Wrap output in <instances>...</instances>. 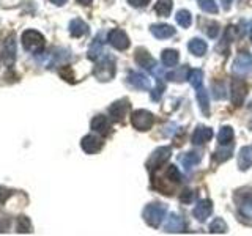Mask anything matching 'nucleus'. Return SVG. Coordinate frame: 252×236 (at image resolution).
<instances>
[{"label":"nucleus","instance_id":"obj_19","mask_svg":"<svg viewBox=\"0 0 252 236\" xmlns=\"http://www.w3.org/2000/svg\"><path fill=\"white\" fill-rule=\"evenodd\" d=\"M252 165V148L243 147L238 154V167L240 170H248Z\"/></svg>","mask_w":252,"mask_h":236},{"label":"nucleus","instance_id":"obj_26","mask_svg":"<svg viewBox=\"0 0 252 236\" xmlns=\"http://www.w3.org/2000/svg\"><path fill=\"white\" fill-rule=\"evenodd\" d=\"M189 71L191 69L185 65V66H181V69H175V71H172V73L165 74V79L170 82H185L189 76Z\"/></svg>","mask_w":252,"mask_h":236},{"label":"nucleus","instance_id":"obj_5","mask_svg":"<svg viewBox=\"0 0 252 236\" xmlns=\"http://www.w3.org/2000/svg\"><path fill=\"white\" fill-rule=\"evenodd\" d=\"M172 154V149L169 147H159L158 149H155L153 154L150 156V159L147 161V169L148 170H156L159 169L161 165H164L169 161V157Z\"/></svg>","mask_w":252,"mask_h":236},{"label":"nucleus","instance_id":"obj_22","mask_svg":"<svg viewBox=\"0 0 252 236\" xmlns=\"http://www.w3.org/2000/svg\"><path fill=\"white\" fill-rule=\"evenodd\" d=\"M87 30H89V26L82 21V19H73L69 22V33L71 36L74 38H81L87 33Z\"/></svg>","mask_w":252,"mask_h":236},{"label":"nucleus","instance_id":"obj_38","mask_svg":"<svg viewBox=\"0 0 252 236\" xmlns=\"http://www.w3.org/2000/svg\"><path fill=\"white\" fill-rule=\"evenodd\" d=\"M192 200H194V192H192V191H189V189H186V191L181 192V195H180V202H181V203L189 205V203H192Z\"/></svg>","mask_w":252,"mask_h":236},{"label":"nucleus","instance_id":"obj_36","mask_svg":"<svg viewBox=\"0 0 252 236\" xmlns=\"http://www.w3.org/2000/svg\"><path fill=\"white\" fill-rule=\"evenodd\" d=\"M203 30L210 38H216L218 33H219V26H218V22H207V24H205Z\"/></svg>","mask_w":252,"mask_h":236},{"label":"nucleus","instance_id":"obj_23","mask_svg":"<svg viewBox=\"0 0 252 236\" xmlns=\"http://www.w3.org/2000/svg\"><path fill=\"white\" fill-rule=\"evenodd\" d=\"M104 54V41L101 39V35H98L94 38V41L90 46V51H89V59L90 60H98L101 55Z\"/></svg>","mask_w":252,"mask_h":236},{"label":"nucleus","instance_id":"obj_34","mask_svg":"<svg viewBox=\"0 0 252 236\" xmlns=\"http://www.w3.org/2000/svg\"><path fill=\"white\" fill-rule=\"evenodd\" d=\"M210 232L211 233H225L227 232V224H225V220L224 219H215L213 222L210 224Z\"/></svg>","mask_w":252,"mask_h":236},{"label":"nucleus","instance_id":"obj_24","mask_svg":"<svg viewBox=\"0 0 252 236\" xmlns=\"http://www.w3.org/2000/svg\"><path fill=\"white\" fill-rule=\"evenodd\" d=\"M178 52L177 51H173V49H165L162 51V55H161V61H162V65L164 66H167V68H173V66H177L178 65Z\"/></svg>","mask_w":252,"mask_h":236},{"label":"nucleus","instance_id":"obj_9","mask_svg":"<svg viewBox=\"0 0 252 236\" xmlns=\"http://www.w3.org/2000/svg\"><path fill=\"white\" fill-rule=\"evenodd\" d=\"M128 110H129V102L126 99H120L109 107V114L115 121H123L126 114H128Z\"/></svg>","mask_w":252,"mask_h":236},{"label":"nucleus","instance_id":"obj_28","mask_svg":"<svg viewBox=\"0 0 252 236\" xmlns=\"http://www.w3.org/2000/svg\"><path fill=\"white\" fill-rule=\"evenodd\" d=\"M172 6H173L172 0H158L155 5V13L158 16H161V18H165V16L170 14Z\"/></svg>","mask_w":252,"mask_h":236},{"label":"nucleus","instance_id":"obj_10","mask_svg":"<svg viewBox=\"0 0 252 236\" xmlns=\"http://www.w3.org/2000/svg\"><path fill=\"white\" fill-rule=\"evenodd\" d=\"M164 230L169 233H180L186 230V222L181 216L177 214H170L164 222Z\"/></svg>","mask_w":252,"mask_h":236},{"label":"nucleus","instance_id":"obj_42","mask_svg":"<svg viewBox=\"0 0 252 236\" xmlns=\"http://www.w3.org/2000/svg\"><path fill=\"white\" fill-rule=\"evenodd\" d=\"M128 2L132 5V6H136V8H139V6H145L150 0H128Z\"/></svg>","mask_w":252,"mask_h":236},{"label":"nucleus","instance_id":"obj_37","mask_svg":"<svg viewBox=\"0 0 252 236\" xmlns=\"http://www.w3.org/2000/svg\"><path fill=\"white\" fill-rule=\"evenodd\" d=\"M162 91H164V84L161 82V79H158V88H155L152 91V99L153 101H159L162 96Z\"/></svg>","mask_w":252,"mask_h":236},{"label":"nucleus","instance_id":"obj_45","mask_svg":"<svg viewBox=\"0 0 252 236\" xmlns=\"http://www.w3.org/2000/svg\"><path fill=\"white\" fill-rule=\"evenodd\" d=\"M79 3H82V5H90L92 3V0H77Z\"/></svg>","mask_w":252,"mask_h":236},{"label":"nucleus","instance_id":"obj_39","mask_svg":"<svg viewBox=\"0 0 252 236\" xmlns=\"http://www.w3.org/2000/svg\"><path fill=\"white\" fill-rule=\"evenodd\" d=\"M213 90H215V98L216 99H224L225 98V88L222 84H213Z\"/></svg>","mask_w":252,"mask_h":236},{"label":"nucleus","instance_id":"obj_35","mask_svg":"<svg viewBox=\"0 0 252 236\" xmlns=\"http://www.w3.org/2000/svg\"><path fill=\"white\" fill-rule=\"evenodd\" d=\"M228 157H232V145H225V148L222 149H218L216 151V156H215V159L218 162H224L227 161Z\"/></svg>","mask_w":252,"mask_h":236},{"label":"nucleus","instance_id":"obj_1","mask_svg":"<svg viewBox=\"0 0 252 236\" xmlns=\"http://www.w3.org/2000/svg\"><path fill=\"white\" fill-rule=\"evenodd\" d=\"M167 214V208H165V205L162 203H150L145 206L144 212H142V217H144L145 222L150 225V227H159L162 219Z\"/></svg>","mask_w":252,"mask_h":236},{"label":"nucleus","instance_id":"obj_11","mask_svg":"<svg viewBox=\"0 0 252 236\" xmlns=\"http://www.w3.org/2000/svg\"><path fill=\"white\" fill-rule=\"evenodd\" d=\"M136 61H137L139 66H142V68H145L148 71H152V73H155L156 60L148 54L147 49H142V47H139V49L136 51Z\"/></svg>","mask_w":252,"mask_h":236},{"label":"nucleus","instance_id":"obj_30","mask_svg":"<svg viewBox=\"0 0 252 236\" xmlns=\"http://www.w3.org/2000/svg\"><path fill=\"white\" fill-rule=\"evenodd\" d=\"M165 178L172 181L173 184H180L181 181H183V175H181V172L175 167V165H169L167 172H165Z\"/></svg>","mask_w":252,"mask_h":236},{"label":"nucleus","instance_id":"obj_27","mask_svg":"<svg viewBox=\"0 0 252 236\" xmlns=\"http://www.w3.org/2000/svg\"><path fill=\"white\" fill-rule=\"evenodd\" d=\"M232 140H233V129H232V126H222L218 134V142H219V145H232Z\"/></svg>","mask_w":252,"mask_h":236},{"label":"nucleus","instance_id":"obj_47","mask_svg":"<svg viewBox=\"0 0 252 236\" xmlns=\"http://www.w3.org/2000/svg\"><path fill=\"white\" fill-rule=\"evenodd\" d=\"M251 128H252V121H251Z\"/></svg>","mask_w":252,"mask_h":236},{"label":"nucleus","instance_id":"obj_8","mask_svg":"<svg viewBox=\"0 0 252 236\" xmlns=\"http://www.w3.org/2000/svg\"><path fill=\"white\" fill-rule=\"evenodd\" d=\"M107 41H109L110 46L115 47L117 51H125V49H128V47H129V38L120 29H115V30L110 31L109 36H107Z\"/></svg>","mask_w":252,"mask_h":236},{"label":"nucleus","instance_id":"obj_20","mask_svg":"<svg viewBox=\"0 0 252 236\" xmlns=\"http://www.w3.org/2000/svg\"><path fill=\"white\" fill-rule=\"evenodd\" d=\"M14 57H16V44H14V38L10 36L3 43V60L6 65H11L14 61Z\"/></svg>","mask_w":252,"mask_h":236},{"label":"nucleus","instance_id":"obj_33","mask_svg":"<svg viewBox=\"0 0 252 236\" xmlns=\"http://www.w3.org/2000/svg\"><path fill=\"white\" fill-rule=\"evenodd\" d=\"M197 3H199L200 10L205 11V13H211V14H216L219 11L218 8V3L215 0H197Z\"/></svg>","mask_w":252,"mask_h":236},{"label":"nucleus","instance_id":"obj_6","mask_svg":"<svg viewBox=\"0 0 252 236\" xmlns=\"http://www.w3.org/2000/svg\"><path fill=\"white\" fill-rule=\"evenodd\" d=\"M232 71L236 76H246L252 71V55L248 52H241L238 57L235 59Z\"/></svg>","mask_w":252,"mask_h":236},{"label":"nucleus","instance_id":"obj_32","mask_svg":"<svg viewBox=\"0 0 252 236\" xmlns=\"http://www.w3.org/2000/svg\"><path fill=\"white\" fill-rule=\"evenodd\" d=\"M175 19L180 24V27L188 29L189 26H191V22H192V16H191V13H189L188 10H180L177 13V18Z\"/></svg>","mask_w":252,"mask_h":236},{"label":"nucleus","instance_id":"obj_43","mask_svg":"<svg viewBox=\"0 0 252 236\" xmlns=\"http://www.w3.org/2000/svg\"><path fill=\"white\" fill-rule=\"evenodd\" d=\"M232 2H233V0H220V3H222V6L225 8V10H228V8H230Z\"/></svg>","mask_w":252,"mask_h":236},{"label":"nucleus","instance_id":"obj_14","mask_svg":"<svg viewBox=\"0 0 252 236\" xmlns=\"http://www.w3.org/2000/svg\"><path fill=\"white\" fill-rule=\"evenodd\" d=\"M213 137V131L211 128H205V126H197L192 137H191V142L192 145H203L207 144V142H210Z\"/></svg>","mask_w":252,"mask_h":236},{"label":"nucleus","instance_id":"obj_18","mask_svg":"<svg viewBox=\"0 0 252 236\" xmlns=\"http://www.w3.org/2000/svg\"><path fill=\"white\" fill-rule=\"evenodd\" d=\"M152 33L159 39H167L175 35V29L167 24H156V26H152Z\"/></svg>","mask_w":252,"mask_h":236},{"label":"nucleus","instance_id":"obj_17","mask_svg":"<svg viewBox=\"0 0 252 236\" xmlns=\"http://www.w3.org/2000/svg\"><path fill=\"white\" fill-rule=\"evenodd\" d=\"M240 216L246 224H252V195H246L240 203Z\"/></svg>","mask_w":252,"mask_h":236},{"label":"nucleus","instance_id":"obj_3","mask_svg":"<svg viewBox=\"0 0 252 236\" xmlns=\"http://www.w3.org/2000/svg\"><path fill=\"white\" fill-rule=\"evenodd\" d=\"M115 71H117L115 60L112 57H109V55H106V57L102 59L96 66H94L93 76L101 82H107V81H112V79H114Z\"/></svg>","mask_w":252,"mask_h":236},{"label":"nucleus","instance_id":"obj_15","mask_svg":"<svg viewBox=\"0 0 252 236\" xmlns=\"http://www.w3.org/2000/svg\"><path fill=\"white\" fill-rule=\"evenodd\" d=\"M128 84L136 90H150V79L142 73H129Z\"/></svg>","mask_w":252,"mask_h":236},{"label":"nucleus","instance_id":"obj_13","mask_svg":"<svg viewBox=\"0 0 252 236\" xmlns=\"http://www.w3.org/2000/svg\"><path fill=\"white\" fill-rule=\"evenodd\" d=\"M211 212H213V203L210 200H200L199 203L195 205V208L192 211V214L197 220H205V219H208L211 216Z\"/></svg>","mask_w":252,"mask_h":236},{"label":"nucleus","instance_id":"obj_29","mask_svg":"<svg viewBox=\"0 0 252 236\" xmlns=\"http://www.w3.org/2000/svg\"><path fill=\"white\" fill-rule=\"evenodd\" d=\"M202 161V156L200 153H186L183 157H181V162H183L185 169L189 170L191 167H194V165H197Z\"/></svg>","mask_w":252,"mask_h":236},{"label":"nucleus","instance_id":"obj_25","mask_svg":"<svg viewBox=\"0 0 252 236\" xmlns=\"http://www.w3.org/2000/svg\"><path fill=\"white\" fill-rule=\"evenodd\" d=\"M197 101H199V106H200V110L205 117L210 115V98H208V93L207 90H203L202 87L197 88Z\"/></svg>","mask_w":252,"mask_h":236},{"label":"nucleus","instance_id":"obj_7","mask_svg":"<svg viewBox=\"0 0 252 236\" xmlns=\"http://www.w3.org/2000/svg\"><path fill=\"white\" fill-rule=\"evenodd\" d=\"M248 94V87L246 84H244L243 81H240V79H233L232 81V87H230V98H232V102L233 106H241L244 98H246Z\"/></svg>","mask_w":252,"mask_h":236},{"label":"nucleus","instance_id":"obj_41","mask_svg":"<svg viewBox=\"0 0 252 236\" xmlns=\"http://www.w3.org/2000/svg\"><path fill=\"white\" fill-rule=\"evenodd\" d=\"M10 191H8V189H5V187H0V203H3L8 197H10Z\"/></svg>","mask_w":252,"mask_h":236},{"label":"nucleus","instance_id":"obj_16","mask_svg":"<svg viewBox=\"0 0 252 236\" xmlns=\"http://www.w3.org/2000/svg\"><path fill=\"white\" fill-rule=\"evenodd\" d=\"M92 129L94 131V132H98V134H101V136H106V134H109V131H110V123H109V120H107V117H104V115H96L92 120Z\"/></svg>","mask_w":252,"mask_h":236},{"label":"nucleus","instance_id":"obj_46","mask_svg":"<svg viewBox=\"0 0 252 236\" xmlns=\"http://www.w3.org/2000/svg\"><path fill=\"white\" fill-rule=\"evenodd\" d=\"M251 39H252V27H251Z\"/></svg>","mask_w":252,"mask_h":236},{"label":"nucleus","instance_id":"obj_40","mask_svg":"<svg viewBox=\"0 0 252 236\" xmlns=\"http://www.w3.org/2000/svg\"><path fill=\"white\" fill-rule=\"evenodd\" d=\"M24 228H27V230L30 232V222L27 217H19V225H18V230L19 232H26Z\"/></svg>","mask_w":252,"mask_h":236},{"label":"nucleus","instance_id":"obj_2","mask_svg":"<svg viewBox=\"0 0 252 236\" xmlns=\"http://www.w3.org/2000/svg\"><path fill=\"white\" fill-rule=\"evenodd\" d=\"M44 36L36 30H26L22 33V46L24 49L32 54H39L44 49Z\"/></svg>","mask_w":252,"mask_h":236},{"label":"nucleus","instance_id":"obj_31","mask_svg":"<svg viewBox=\"0 0 252 236\" xmlns=\"http://www.w3.org/2000/svg\"><path fill=\"white\" fill-rule=\"evenodd\" d=\"M188 81H189V84L194 87V88H199V87H202L203 71H200V69H191V71H189Z\"/></svg>","mask_w":252,"mask_h":236},{"label":"nucleus","instance_id":"obj_4","mask_svg":"<svg viewBox=\"0 0 252 236\" xmlns=\"http://www.w3.org/2000/svg\"><path fill=\"white\" fill-rule=\"evenodd\" d=\"M155 123V117L152 112H148L145 109H139L136 112H132L131 115V124L137 131H148L152 129V126Z\"/></svg>","mask_w":252,"mask_h":236},{"label":"nucleus","instance_id":"obj_44","mask_svg":"<svg viewBox=\"0 0 252 236\" xmlns=\"http://www.w3.org/2000/svg\"><path fill=\"white\" fill-rule=\"evenodd\" d=\"M51 2L54 5H57V6H62V5H65L66 3V0H51Z\"/></svg>","mask_w":252,"mask_h":236},{"label":"nucleus","instance_id":"obj_12","mask_svg":"<svg viewBox=\"0 0 252 236\" xmlns=\"http://www.w3.org/2000/svg\"><path fill=\"white\" fill-rule=\"evenodd\" d=\"M81 147L85 153H89V154H94V153H98L99 149L102 148V140L96 136H85L81 142Z\"/></svg>","mask_w":252,"mask_h":236},{"label":"nucleus","instance_id":"obj_21","mask_svg":"<svg viewBox=\"0 0 252 236\" xmlns=\"http://www.w3.org/2000/svg\"><path fill=\"white\" fill-rule=\"evenodd\" d=\"M188 49H189V52H191V54H194L195 57H202V55L207 54L208 46H207V43H205V41H202L200 38H194V39L189 41Z\"/></svg>","mask_w":252,"mask_h":236}]
</instances>
